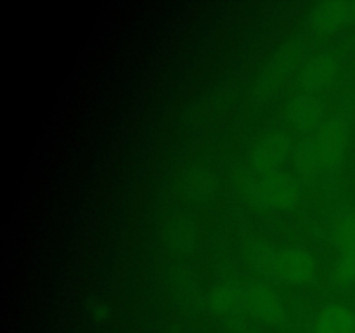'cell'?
<instances>
[{"label":"cell","instance_id":"8fae6325","mask_svg":"<svg viewBox=\"0 0 355 333\" xmlns=\"http://www.w3.org/2000/svg\"><path fill=\"white\" fill-rule=\"evenodd\" d=\"M293 169L297 172V179L305 184H314L319 177L324 176L321 158H319L318 146H315L314 135H304L297 144L293 146Z\"/></svg>","mask_w":355,"mask_h":333},{"label":"cell","instance_id":"2e32d148","mask_svg":"<svg viewBox=\"0 0 355 333\" xmlns=\"http://www.w3.org/2000/svg\"><path fill=\"white\" fill-rule=\"evenodd\" d=\"M172 287L179 302L184 305H198L200 300V284L196 276L187 267H177L172 273Z\"/></svg>","mask_w":355,"mask_h":333},{"label":"cell","instance_id":"30bf717a","mask_svg":"<svg viewBox=\"0 0 355 333\" xmlns=\"http://www.w3.org/2000/svg\"><path fill=\"white\" fill-rule=\"evenodd\" d=\"M179 189L189 200L207 201L217 193L218 177L207 163H194L180 173Z\"/></svg>","mask_w":355,"mask_h":333},{"label":"cell","instance_id":"7c38bea8","mask_svg":"<svg viewBox=\"0 0 355 333\" xmlns=\"http://www.w3.org/2000/svg\"><path fill=\"white\" fill-rule=\"evenodd\" d=\"M350 19H355V0H324L311 12V24L319 31H331Z\"/></svg>","mask_w":355,"mask_h":333},{"label":"cell","instance_id":"7a4b0ae2","mask_svg":"<svg viewBox=\"0 0 355 333\" xmlns=\"http://www.w3.org/2000/svg\"><path fill=\"white\" fill-rule=\"evenodd\" d=\"M234 182L252 203L270 210L293 208L302 198L300 180L283 170L255 172L248 169L239 173Z\"/></svg>","mask_w":355,"mask_h":333},{"label":"cell","instance_id":"277c9868","mask_svg":"<svg viewBox=\"0 0 355 333\" xmlns=\"http://www.w3.org/2000/svg\"><path fill=\"white\" fill-rule=\"evenodd\" d=\"M312 135L318 146L324 177L331 180V176L338 170L343 153H345L347 137H349V110L342 108L335 114L326 117Z\"/></svg>","mask_w":355,"mask_h":333},{"label":"cell","instance_id":"e0dca14e","mask_svg":"<svg viewBox=\"0 0 355 333\" xmlns=\"http://www.w3.org/2000/svg\"><path fill=\"white\" fill-rule=\"evenodd\" d=\"M90 312H92L94 318L99 319V321H106V319H110L111 314H113V309H111V305L107 304L106 300L97 298V300H94L92 304H90Z\"/></svg>","mask_w":355,"mask_h":333},{"label":"cell","instance_id":"5b68a950","mask_svg":"<svg viewBox=\"0 0 355 333\" xmlns=\"http://www.w3.org/2000/svg\"><path fill=\"white\" fill-rule=\"evenodd\" d=\"M333 239L338 246L335 281L338 284L355 283V212L342 214L333 225Z\"/></svg>","mask_w":355,"mask_h":333},{"label":"cell","instance_id":"3957f363","mask_svg":"<svg viewBox=\"0 0 355 333\" xmlns=\"http://www.w3.org/2000/svg\"><path fill=\"white\" fill-rule=\"evenodd\" d=\"M305 51H307L305 38L291 37L286 42H283L281 47L263 65L259 76L255 78V83H253L255 97H259V99L272 97L284 85V82L293 73V69L300 65Z\"/></svg>","mask_w":355,"mask_h":333},{"label":"cell","instance_id":"4fadbf2b","mask_svg":"<svg viewBox=\"0 0 355 333\" xmlns=\"http://www.w3.org/2000/svg\"><path fill=\"white\" fill-rule=\"evenodd\" d=\"M165 239L168 248L177 255H189L196 245V229L193 219L187 214L172 215L166 221Z\"/></svg>","mask_w":355,"mask_h":333},{"label":"cell","instance_id":"5bb4252c","mask_svg":"<svg viewBox=\"0 0 355 333\" xmlns=\"http://www.w3.org/2000/svg\"><path fill=\"white\" fill-rule=\"evenodd\" d=\"M315 333H355V314L343 304H326L315 316Z\"/></svg>","mask_w":355,"mask_h":333},{"label":"cell","instance_id":"52a82bcc","mask_svg":"<svg viewBox=\"0 0 355 333\" xmlns=\"http://www.w3.org/2000/svg\"><path fill=\"white\" fill-rule=\"evenodd\" d=\"M340 73V61L333 52H319L312 56L298 71L297 83L300 92H321L328 89Z\"/></svg>","mask_w":355,"mask_h":333},{"label":"cell","instance_id":"8992f818","mask_svg":"<svg viewBox=\"0 0 355 333\" xmlns=\"http://www.w3.org/2000/svg\"><path fill=\"white\" fill-rule=\"evenodd\" d=\"M293 153L291 137L283 130H274L260 137L250 153V169L255 172L279 170L284 160Z\"/></svg>","mask_w":355,"mask_h":333},{"label":"cell","instance_id":"9c48e42d","mask_svg":"<svg viewBox=\"0 0 355 333\" xmlns=\"http://www.w3.org/2000/svg\"><path fill=\"white\" fill-rule=\"evenodd\" d=\"M286 114L290 123L305 135L314 134L324 121V106L315 94L298 92L288 103Z\"/></svg>","mask_w":355,"mask_h":333},{"label":"cell","instance_id":"6da1fadb","mask_svg":"<svg viewBox=\"0 0 355 333\" xmlns=\"http://www.w3.org/2000/svg\"><path fill=\"white\" fill-rule=\"evenodd\" d=\"M250 260L260 273L283 283H311L318 274V260L307 248L302 246L253 243L250 246Z\"/></svg>","mask_w":355,"mask_h":333},{"label":"cell","instance_id":"ba28073f","mask_svg":"<svg viewBox=\"0 0 355 333\" xmlns=\"http://www.w3.org/2000/svg\"><path fill=\"white\" fill-rule=\"evenodd\" d=\"M245 312L259 316L270 323H283L288 318L283 298L267 283L245 284Z\"/></svg>","mask_w":355,"mask_h":333},{"label":"cell","instance_id":"9a60e30c","mask_svg":"<svg viewBox=\"0 0 355 333\" xmlns=\"http://www.w3.org/2000/svg\"><path fill=\"white\" fill-rule=\"evenodd\" d=\"M208 305L218 314L245 312V284L224 283L215 287L208 295Z\"/></svg>","mask_w":355,"mask_h":333}]
</instances>
